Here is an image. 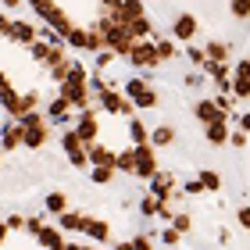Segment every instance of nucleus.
Wrapping results in <instances>:
<instances>
[{
    "mask_svg": "<svg viewBox=\"0 0 250 250\" xmlns=\"http://www.w3.org/2000/svg\"><path fill=\"white\" fill-rule=\"evenodd\" d=\"M100 32H104V43H107V50H115V54H122V58H129V50H132V43H136V36L129 32V25L125 21H118V18H104L97 25Z\"/></svg>",
    "mask_w": 250,
    "mask_h": 250,
    "instance_id": "obj_1",
    "label": "nucleus"
},
{
    "mask_svg": "<svg viewBox=\"0 0 250 250\" xmlns=\"http://www.w3.org/2000/svg\"><path fill=\"white\" fill-rule=\"evenodd\" d=\"M97 97H100V107H104L107 115H122V118H132V115H136V104L125 97V89L118 93L115 86H107L104 93H97Z\"/></svg>",
    "mask_w": 250,
    "mask_h": 250,
    "instance_id": "obj_2",
    "label": "nucleus"
},
{
    "mask_svg": "<svg viewBox=\"0 0 250 250\" xmlns=\"http://www.w3.org/2000/svg\"><path fill=\"white\" fill-rule=\"evenodd\" d=\"M21 125H25V146H29V150H36V146L47 143V118H43V115L29 111V115L21 118Z\"/></svg>",
    "mask_w": 250,
    "mask_h": 250,
    "instance_id": "obj_3",
    "label": "nucleus"
},
{
    "mask_svg": "<svg viewBox=\"0 0 250 250\" xmlns=\"http://www.w3.org/2000/svg\"><path fill=\"white\" fill-rule=\"evenodd\" d=\"M129 61H132L136 68H157V64H161L157 43H150V40H136L132 50H129Z\"/></svg>",
    "mask_w": 250,
    "mask_h": 250,
    "instance_id": "obj_4",
    "label": "nucleus"
},
{
    "mask_svg": "<svg viewBox=\"0 0 250 250\" xmlns=\"http://www.w3.org/2000/svg\"><path fill=\"white\" fill-rule=\"evenodd\" d=\"M132 150H136V175L150 183V179L157 175V157H154V143H136Z\"/></svg>",
    "mask_w": 250,
    "mask_h": 250,
    "instance_id": "obj_5",
    "label": "nucleus"
},
{
    "mask_svg": "<svg viewBox=\"0 0 250 250\" xmlns=\"http://www.w3.org/2000/svg\"><path fill=\"white\" fill-rule=\"evenodd\" d=\"M122 89H125V97H129L136 107H154V104H157V93L143 83V79H129Z\"/></svg>",
    "mask_w": 250,
    "mask_h": 250,
    "instance_id": "obj_6",
    "label": "nucleus"
},
{
    "mask_svg": "<svg viewBox=\"0 0 250 250\" xmlns=\"http://www.w3.org/2000/svg\"><path fill=\"white\" fill-rule=\"evenodd\" d=\"M29 4H32V7H36V11H40V15H43V18H47V21H50V25H54V29H58V36H68V32H72V29H75V25H72V21H68V18L61 15V11H58V7H54V4H50V0H29Z\"/></svg>",
    "mask_w": 250,
    "mask_h": 250,
    "instance_id": "obj_7",
    "label": "nucleus"
},
{
    "mask_svg": "<svg viewBox=\"0 0 250 250\" xmlns=\"http://www.w3.org/2000/svg\"><path fill=\"white\" fill-rule=\"evenodd\" d=\"M197 29H200V21H197V15H189V11L172 18V40H179V43H189L197 36Z\"/></svg>",
    "mask_w": 250,
    "mask_h": 250,
    "instance_id": "obj_8",
    "label": "nucleus"
},
{
    "mask_svg": "<svg viewBox=\"0 0 250 250\" xmlns=\"http://www.w3.org/2000/svg\"><path fill=\"white\" fill-rule=\"evenodd\" d=\"M75 132L83 136V143H97V136H100V122H97V111L93 107H86V111H79V125H75Z\"/></svg>",
    "mask_w": 250,
    "mask_h": 250,
    "instance_id": "obj_9",
    "label": "nucleus"
},
{
    "mask_svg": "<svg viewBox=\"0 0 250 250\" xmlns=\"http://www.w3.org/2000/svg\"><path fill=\"white\" fill-rule=\"evenodd\" d=\"M15 146H25V125L21 118H15V125H7V129H0V150H15Z\"/></svg>",
    "mask_w": 250,
    "mask_h": 250,
    "instance_id": "obj_10",
    "label": "nucleus"
},
{
    "mask_svg": "<svg viewBox=\"0 0 250 250\" xmlns=\"http://www.w3.org/2000/svg\"><path fill=\"white\" fill-rule=\"evenodd\" d=\"M193 115H197V122L200 125H211V122H229V115L214 104V100H200L197 107H193Z\"/></svg>",
    "mask_w": 250,
    "mask_h": 250,
    "instance_id": "obj_11",
    "label": "nucleus"
},
{
    "mask_svg": "<svg viewBox=\"0 0 250 250\" xmlns=\"http://www.w3.org/2000/svg\"><path fill=\"white\" fill-rule=\"evenodd\" d=\"M72 111H75V104L68 97H58V100H50V107H47V122H54V125H64L68 118H72Z\"/></svg>",
    "mask_w": 250,
    "mask_h": 250,
    "instance_id": "obj_12",
    "label": "nucleus"
},
{
    "mask_svg": "<svg viewBox=\"0 0 250 250\" xmlns=\"http://www.w3.org/2000/svg\"><path fill=\"white\" fill-rule=\"evenodd\" d=\"M229 136H232L229 122H211V125H204V140H208L211 146H225V143H229Z\"/></svg>",
    "mask_w": 250,
    "mask_h": 250,
    "instance_id": "obj_13",
    "label": "nucleus"
},
{
    "mask_svg": "<svg viewBox=\"0 0 250 250\" xmlns=\"http://www.w3.org/2000/svg\"><path fill=\"white\" fill-rule=\"evenodd\" d=\"M86 150H89V168H93V165H111V168H118V154L107 150L104 143H89Z\"/></svg>",
    "mask_w": 250,
    "mask_h": 250,
    "instance_id": "obj_14",
    "label": "nucleus"
},
{
    "mask_svg": "<svg viewBox=\"0 0 250 250\" xmlns=\"http://www.w3.org/2000/svg\"><path fill=\"white\" fill-rule=\"evenodd\" d=\"M36 240L47 247V250H64V229H54V225H43V229L36 232Z\"/></svg>",
    "mask_w": 250,
    "mask_h": 250,
    "instance_id": "obj_15",
    "label": "nucleus"
},
{
    "mask_svg": "<svg viewBox=\"0 0 250 250\" xmlns=\"http://www.w3.org/2000/svg\"><path fill=\"white\" fill-rule=\"evenodd\" d=\"M150 186H154V193H157L165 204L175 197V175H168V172H157V175L150 179Z\"/></svg>",
    "mask_w": 250,
    "mask_h": 250,
    "instance_id": "obj_16",
    "label": "nucleus"
},
{
    "mask_svg": "<svg viewBox=\"0 0 250 250\" xmlns=\"http://www.w3.org/2000/svg\"><path fill=\"white\" fill-rule=\"evenodd\" d=\"M83 232H86V236H93L97 243H107V240H111V225H107L104 218H86Z\"/></svg>",
    "mask_w": 250,
    "mask_h": 250,
    "instance_id": "obj_17",
    "label": "nucleus"
},
{
    "mask_svg": "<svg viewBox=\"0 0 250 250\" xmlns=\"http://www.w3.org/2000/svg\"><path fill=\"white\" fill-rule=\"evenodd\" d=\"M179 140V129H175V125H157V129L150 132V143L154 146H172Z\"/></svg>",
    "mask_w": 250,
    "mask_h": 250,
    "instance_id": "obj_18",
    "label": "nucleus"
},
{
    "mask_svg": "<svg viewBox=\"0 0 250 250\" xmlns=\"http://www.w3.org/2000/svg\"><path fill=\"white\" fill-rule=\"evenodd\" d=\"M0 104L7 107V115H11V118H21V115H25V107H21V97L15 93V86H11V89H4V93H0Z\"/></svg>",
    "mask_w": 250,
    "mask_h": 250,
    "instance_id": "obj_19",
    "label": "nucleus"
},
{
    "mask_svg": "<svg viewBox=\"0 0 250 250\" xmlns=\"http://www.w3.org/2000/svg\"><path fill=\"white\" fill-rule=\"evenodd\" d=\"M118 168H111V165H93L89 168V183H97V186H107L111 179H115Z\"/></svg>",
    "mask_w": 250,
    "mask_h": 250,
    "instance_id": "obj_20",
    "label": "nucleus"
},
{
    "mask_svg": "<svg viewBox=\"0 0 250 250\" xmlns=\"http://www.w3.org/2000/svg\"><path fill=\"white\" fill-rule=\"evenodd\" d=\"M161 208H165V200L157 197V193H146V197L140 200V214H146V218H154V214H161Z\"/></svg>",
    "mask_w": 250,
    "mask_h": 250,
    "instance_id": "obj_21",
    "label": "nucleus"
},
{
    "mask_svg": "<svg viewBox=\"0 0 250 250\" xmlns=\"http://www.w3.org/2000/svg\"><path fill=\"white\" fill-rule=\"evenodd\" d=\"M83 146H86V143H83V136H79L75 129H64V132H61V150H64V154H75V150H83Z\"/></svg>",
    "mask_w": 250,
    "mask_h": 250,
    "instance_id": "obj_22",
    "label": "nucleus"
},
{
    "mask_svg": "<svg viewBox=\"0 0 250 250\" xmlns=\"http://www.w3.org/2000/svg\"><path fill=\"white\" fill-rule=\"evenodd\" d=\"M11 36L21 40V43H36V29L29 21H11Z\"/></svg>",
    "mask_w": 250,
    "mask_h": 250,
    "instance_id": "obj_23",
    "label": "nucleus"
},
{
    "mask_svg": "<svg viewBox=\"0 0 250 250\" xmlns=\"http://www.w3.org/2000/svg\"><path fill=\"white\" fill-rule=\"evenodd\" d=\"M125 25H129V32H132L136 40H146V36H150V29H154V21L143 15V18H132V21H125Z\"/></svg>",
    "mask_w": 250,
    "mask_h": 250,
    "instance_id": "obj_24",
    "label": "nucleus"
},
{
    "mask_svg": "<svg viewBox=\"0 0 250 250\" xmlns=\"http://www.w3.org/2000/svg\"><path fill=\"white\" fill-rule=\"evenodd\" d=\"M204 50H208V61H218V64L229 61V43H222V40H211Z\"/></svg>",
    "mask_w": 250,
    "mask_h": 250,
    "instance_id": "obj_25",
    "label": "nucleus"
},
{
    "mask_svg": "<svg viewBox=\"0 0 250 250\" xmlns=\"http://www.w3.org/2000/svg\"><path fill=\"white\" fill-rule=\"evenodd\" d=\"M58 218H61V229L64 232H83V225H86V214H58Z\"/></svg>",
    "mask_w": 250,
    "mask_h": 250,
    "instance_id": "obj_26",
    "label": "nucleus"
},
{
    "mask_svg": "<svg viewBox=\"0 0 250 250\" xmlns=\"http://www.w3.org/2000/svg\"><path fill=\"white\" fill-rule=\"evenodd\" d=\"M129 136H132V146H136V143H150V136H146V129H143V122L136 118V115L129 118Z\"/></svg>",
    "mask_w": 250,
    "mask_h": 250,
    "instance_id": "obj_27",
    "label": "nucleus"
},
{
    "mask_svg": "<svg viewBox=\"0 0 250 250\" xmlns=\"http://www.w3.org/2000/svg\"><path fill=\"white\" fill-rule=\"evenodd\" d=\"M64 208H68V197H64L61 189H54L50 197H47V211L50 214H64Z\"/></svg>",
    "mask_w": 250,
    "mask_h": 250,
    "instance_id": "obj_28",
    "label": "nucleus"
},
{
    "mask_svg": "<svg viewBox=\"0 0 250 250\" xmlns=\"http://www.w3.org/2000/svg\"><path fill=\"white\" fill-rule=\"evenodd\" d=\"M197 179L204 183V189H211V193H214V189H222V175H218V172H211V168H200V175H197Z\"/></svg>",
    "mask_w": 250,
    "mask_h": 250,
    "instance_id": "obj_29",
    "label": "nucleus"
},
{
    "mask_svg": "<svg viewBox=\"0 0 250 250\" xmlns=\"http://www.w3.org/2000/svg\"><path fill=\"white\" fill-rule=\"evenodd\" d=\"M118 172H129V175H136V150H132V146L118 154Z\"/></svg>",
    "mask_w": 250,
    "mask_h": 250,
    "instance_id": "obj_30",
    "label": "nucleus"
},
{
    "mask_svg": "<svg viewBox=\"0 0 250 250\" xmlns=\"http://www.w3.org/2000/svg\"><path fill=\"white\" fill-rule=\"evenodd\" d=\"M229 15L240 18V21H247L250 18V0H229Z\"/></svg>",
    "mask_w": 250,
    "mask_h": 250,
    "instance_id": "obj_31",
    "label": "nucleus"
},
{
    "mask_svg": "<svg viewBox=\"0 0 250 250\" xmlns=\"http://www.w3.org/2000/svg\"><path fill=\"white\" fill-rule=\"evenodd\" d=\"M64 61H72V58H68V50H64V47H50V54H47V61H43V64H47V68H58V64H64Z\"/></svg>",
    "mask_w": 250,
    "mask_h": 250,
    "instance_id": "obj_32",
    "label": "nucleus"
},
{
    "mask_svg": "<svg viewBox=\"0 0 250 250\" xmlns=\"http://www.w3.org/2000/svg\"><path fill=\"white\" fill-rule=\"evenodd\" d=\"M232 97H240V100L250 97V79H236L232 75Z\"/></svg>",
    "mask_w": 250,
    "mask_h": 250,
    "instance_id": "obj_33",
    "label": "nucleus"
},
{
    "mask_svg": "<svg viewBox=\"0 0 250 250\" xmlns=\"http://www.w3.org/2000/svg\"><path fill=\"white\" fill-rule=\"evenodd\" d=\"M157 54H161V61H172L175 58V40H157Z\"/></svg>",
    "mask_w": 250,
    "mask_h": 250,
    "instance_id": "obj_34",
    "label": "nucleus"
},
{
    "mask_svg": "<svg viewBox=\"0 0 250 250\" xmlns=\"http://www.w3.org/2000/svg\"><path fill=\"white\" fill-rule=\"evenodd\" d=\"M186 58H189V64L204 68V64H208V50H200V47H189V50H186Z\"/></svg>",
    "mask_w": 250,
    "mask_h": 250,
    "instance_id": "obj_35",
    "label": "nucleus"
},
{
    "mask_svg": "<svg viewBox=\"0 0 250 250\" xmlns=\"http://www.w3.org/2000/svg\"><path fill=\"white\" fill-rule=\"evenodd\" d=\"M68 161H72L75 168H89V150L83 146V150H75V154H68Z\"/></svg>",
    "mask_w": 250,
    "mask_h": 250,
    "instance_id": "obj_36",
    "label": "nucleus"
},
{
    "mask_svg": "<svg viewBox=\"0 0 250 250\" xmlns=\"http://www.w3.org/2000/svg\"><path fill=\"white\" fill-rule=\"evenodd\" d=\"M36 104H40V93H36V89H29V93L21 97V107H25V115H29V111H36ZM25 115H21V118H25Z\"/></svg>",
    "mask_w": 250,
    "mask_h": 250,
    "instance_id": "obj_37",
    "label": "nucleus"
},
{
    "mask_svg": "<svg viewBox=\"0 0 250 250\" xmlns=\"http://www.w3.org/2000/svg\"><path fill=\"white\" fill-rule=\"evenodd\" d=\"M236 79H250V58H240L236 61V72H232Z\"/></svg>",
    "mask_w": 250,
    "mask_h": 250,
    "instance_id": "obj_38",
    "label": "nucleus"
},
{
    "mask_svg": "<svg viewBox=\"0 0 250 250\" xmlns=\"http://www.w3.org/2000/svg\"><path fill=\"white\" fill-rule=\"evenodd\" d=\"M172 225H175L179 232H189V225H193V218H189V214H175V218H172Z\"/></svg>",
    "mask_w": 250,
    "mask_h": 250,
    "instance_id": "obj_39",
    "label": "nucleus"
},
{
    "mask_svg": "<svg viewBox=\"0 0 250 250\" xmlns=\"http://www.w3.org/2000/svg\"><path fill=\"white\" fill-rule=\"evenodd\" d=\"M29 50H32V58H40V61H47V54H50L47 43H29Z\"/></svg>",
    "mask_w": 250,
    "mask_h": 250,
    "instance_id": "obj_40",
    "label": "nucleus"
},
{
    "mask_svg": "<svg viewBox=\"0 0 250 250\" xmlns=\"http://www.w3.org/2000/svg\"><path fill=\"white\" fill-rule=\"evenodd\" d=\"M132 247H136V250H154V247H150V240H146L143 232H140V236H132Z\"/></svg>",
    "mask_w": 250,
    "mask_h": 250,
    "instance_id": "obj_41",
    "label": "nucleus"
},
{
    "mask_svg": "<svg viewBox=\"0 0 250 250\" xmlns=\"http://www.w3.org/2000/svg\"><path fill=\"white\" fill-rule=\"evenodd\" d=\"M186 193H189V197H200V193H204V183H200V179H193V183H186Z\"/></svg>",
    "mask_w": 250,
    "mask_h": 250,
    "instance_id": "obj_42",
    "label": "nucleus"
},
{
    "mask_svg": "<svg viewBox=\"0 0 250 250\" xmlns=\"http://www.w3.org/2000/svg\"><path fill=\"white\" fill-rule=\"evenodd\" d=\"M229 143H232V146H247V132H243V129H236V132L229 136Z\"/></svg>",
    "mask_w": 250,
    "mask_h": 250,
    "instance_id": "obj_43",
    "label": "nucleus"
},
{
    "mask_svg": "<svg viewBox=\"0 0 250 250\" xmlns=\"http://www.w3.org/2000/svg\"><path fill=\"white\" fill-rule=\"evenodd\" d=\"M25 222H29V218H21V214H11V218H7V229H25Z\"/></svg>",
    "mask_w": 250,
    "mask_h": 250,
    "instance_id": "obj_44",
    "label": "nucleus"
},
{
    "mask_svg": "<svg viewBox=\"0 0 250 250\" xmlns=\"http://www.w3.org/2000/svg\"><path fill=\"white\" fill-rule=\"evenodd\" d=\"M236 218H240L243 229H250V208H240V211H236Z\"/></svg>",
    "mask_w": 250,
    "mask_h": 250,
    "instance_id": "obj_45",
    "label": "nucleus"
},
{
    "mask_svg": "<svg viewBox=\"0 0 250 250\" xmlns=\"http://www.w3.org/2000/svg\"><path fill=\"white\" fill-rule=\"evenodd\" d=\"M179 236H183V232H179V229H175V225H172V229H168V232H165V243H172V247H175V243H179Z\"/></svg>",
    "mask_w": 250,
    "mask_h": 250,
    "instance_id": "obj_46",
    "label": "nucleus"
},
{
    "mask_svg": "<svg viewBox=\"0 0 250 250\" xmlns=\"http://www.w3.org/2000/svg\"><path fill=\"white\" fill-rule=\"evenodd\" d=\"M240 129L250 132V111H243V115H240Z\"/></svg>",
    "mask_w": 250,
    "mask_h": 250,
    "instance_id": "obj_47",
    "label": "nucleus"
},
{
    "mask_svg": "<svg viewBox=\"0 0 250 250\" xmlns=\"http://www.w3.org/2000/svg\"><path fill=\"white\" fill-rule=\"evenodd\" d=\"M4 89H11V79H7L4 72H0V93H4Z\"/></svg>",
    "mask_w": 250,
    "mask_h": 250,
    "instance_id": "obj_48",
    "label": "nucleus"
},
{
    "mask_svg": "<svg viewBox=\"0 0 250 250\" xmlns=\"http://www.w3.org/2000/svg\"><path fill=\"white\" fill-rule=\"evenodd\" d=\"M115 250H136V247H132V240H122V243H115Z\"/></svg>",
    "mask_w": 250,
    "mask_h": 250,
    "instance_id": "obj_49",
    "label": "nucleus"
},
{
    "mask_svg": "<svg viewBox=\"0 0 250 250\" xmlns=\"http://www.w3.org/2000/svg\"><path fill=\"white\" fill-rule=\"evenodd\" d=\"M7 240V222H0V243Z\"/></svg>",
    "mask_w": 250,
    "mask_h": 250,
    "instance_id": "obj_50",
    "label": "nucleus"
},
{
    "mask_svg": "<svg viewBox=\"0 0 250 250\" xmlns=\"http://www.w3.org/2000/svg\"><path fill=\"white\" fill-rule=\"evenodd\" d=\"M64 250H86V247H79V243H64Z\"/></svg>",
    "mask_w": 250,
    "mask_h": 250,
    "instance_id": "obj_51",
    "label": "nucleus"
},
{
    "mask_svg": "<svg viewBox=\"0 0 250 250\" xmlns=\"http://www.w3.org/2000/svg\"><path fill=\"white\" fill-rule=\"evenodd\" d=\"M4 4H7V7H18V4H21V0H4Z\"/></svg>",
    "mask_w": 250,
    "mask_h": 250,
    "instance_id": "obj_52",
    "label": "nucleus"
},
{
    "mask_svg": "<svg viewBox=\"0 0 250 250\" xmlns=\"http://www.w3.org/2000/svg\"><path fill=\"white\" fill-rule=\"evenodd\" d=\"M0 165H4V150H0Z\"/></svg>",
    "mask_w": 250,
    "mask_h": 250,
    "instance_id": "obj_53",
    "label": "nucleus"
},
{
    "mask_svg": "<svg viewBox=\"0 0 250 250\" xmlns=\"http://www.w3.org/2000/svg\"><path fill=\"white\" fill-rule=\"evenodd\" d=\"M86 250H100V247H86Z\"/></svg>",
    "mask_w": 250,
    "mask_h": 250,
    "instance_id": "obj_54",
    "label": "nucleus"
}]
</instances>
